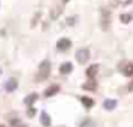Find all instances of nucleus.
Returning <instances> with one entry per match:
<instances>
[{
    "label": "nucleus",
    "mask_w": 133,
    "mask_h": 127,
    "mask_svg": "<svg viewBox=\"0 0 133 127\" xmlns=\"http://www.w3.org/2000/svg\"><path fill=\"white\" fill-rule=\"evenodd\" d=\"M75 60L80 63V65H83V63H86L88 60H89V50L88 49H78L77 52H75Z\"/></svg>",
    "instance_id": "nucleus-1"
},
{
    "label": "nucleus",
    "mask_w": 133,
    "mask_h": 127,
    "mask_svg": "<svg viewBox=\"0 0 133 127\" xmlns=\"http://www.w3.org/2000/svg\"><path fill=\"white\" fill-rule=\"evenodd\" d=\"M49 74H50V61L49 60H44L41 65H39V77L47 79Z\"/></svg>",
    "instance_id": "nucleus-2"
},
{
    "label": "nucleus",
    "mask_w": 133,
    "mask_h": 127,
    "mask_svg": "<svg viewBox=\"0 0 133 127\" xmlns=\"http://www.w3.org/2000/svg\"><path fill=\"white\" fill-rule=\"evenodd\" d=\"M3 88H5L6 93H13V91H16V88H17V80H16V79H8V80L3 83Z\"/></svg>",
    "instance_id": "nucleus-3"
},
{
    "label": "nucleus",
    "mask_w": 133,
    "mask_h": 127,
    "mask_svg": "<svg viewBox=\"0 0 133 127\" xmlns=\"http://www.w3.org/2000/svg\"><path fill=\"white\" fill-rule=\"evenodd\" d=\"M71 44H72V42H71V39H68V38H61V39L56 42V49L64 52V50H68V49L71 47Z\"/></svg>",
    "instance_id": "nucleus-4"
},
{
    "label": "nucleus",
    "mask_w": 133,
    "mask_h": 127,
    "mask_svg": "<svg viewBox=\"0 0 133 127\" xmlns=\"http://www.w3.org/2000/svg\"><path fill=\"white\" fill-rule=\"evenodd\" d=\"M72 69H74V66H72V63H63V65L59 66V72L61 74H69V72H72Z\"/></svg>",
    "instance_id": "nucleus-5"
},
{
    "label": "nucleus",
    "mask_w": 133,
    "mask_h": 127,
    "mask_svg": "<svg viewBox=\"0 0 133 127\" xmlns=\"http://www.w3.org/2000/svg\"><path fill=\"white\" fill-rule=\"evenodd\" d=\"M58 91H59V86H58V85H52V86H49V88L44 91V96H45V97H52V96L56 94Z\"/></svg>",
    "instance_id": "nucleus-6"
},
{
    "label": "nucleus",
    "mask_w": 133,
    "mask_h": 127,
    "mask_svg": "<svg viewBox=\"0 0 133 127\" xmlns=\"http://www.w3.org/2000/svg\"><path fill=\"white\" fill-rule=\"evenodd\" d=\"M116 105H117V100H114V99H107L103 102V108L105 110H114Z\"/></svg>",
    "instance_id": "nucleus-7"
},
{
    "label": "nucleus",
    "mask_w": 133,
    "mask_h": 127,
    "mask_svg": "<svg viewBox=\"0 0 133 127\" xmlns=\"http://www.w3.org/2000/svg\"><path fill=\"white\" fill-rule=\"evenodd\" d=\"M41 124H42L44 127H49V125H50V116H49L47 111H42V113H41Z\"/></svg>",
    "instance_id": "nucleus-8"
},
{
    "label": "nucleus",
    "mask_w": 133,
    "mask_h": 127,
    "mask_svg": "<svg viewBox=\"0 0 133 127\" xmlns=\"http://www.w3.org/2000/svg\"><path fill=\"white\" fill-rule=\"evenodd\" d=\"M124 75H127V77H131L133 75V63H127V65L124 66Z\"/></svg>",
    "instance_id": "nucleus-9"
},
{
    "label": "nucleus",
    "mask_w": 133,
    "mask_h": 127,
    "mask_svg": "<svg viewBox=\"0 0 133 127\" xmlns=\"http://www.w3.org/2000/svg\"><path fill=\"white\" fill-rule=\"evenodd\" d=\"M97 71H99V66H97V65H92V66H89V68H88V71H86V75H88L89 79H92V77L97 74Z\"/></svg>",
    "instance_id": "nucleus-10"
},
{
    "label": "nucleus",
    "mask_w": 133,
    "mask_h": 127,
    "mask_svg": "<svg viewBox=\"0 0 133 127\" xmlns=\"http://www.w3.org/2000/svg\"><path fill=\"white\" fill-rule=\"evenodd\" d=\"M80 100H82V104L86 107V108H91L92 105H94V100L91 99V97H86V96H82L80 97Z\"/></svg>",
    "instance_id": "nucleus-11"
},
{
    "label": "nucleus",
    "mask_w": 133,
    "mask_h": 127,
    "mask_svg": "<svg viewBox=\"0 0 133 127\" xmlns=\"http://www.w3.org/2000/svg\"><path fill=\"white\" fill-rule=\"evenodd\" d=\"M36 99H38V94H36V93H31V94H28V96L25 97V104L30 105V104H33Z\"/></svg>",
    "instance_id": "nucleus-12"
},
{
    "label": "nucleus",
    "mask_w": 133,
    "mask_h": 127,
    "mask_svg": "<svg viewBox=\"0 0 133 127\" xmlns=\"http://www.w3.org/2000/svg\"><path fill=\"white\" fill-rule=\"evenodd\" d=\"M83 88L85 90H96V82H88L83 85Z\"/></svg>",
    "instance_id": "nucleus-13"
},
{
    "label": "nucleus",
    "mask_w": 133,
    "mask_h": 127,
    "mask_svg": "<svg viewBox=\"0 0 133 127\" xmlns=\"http://www.w3.org/2000/svg\"><path fill=\"white\" fill-rule=\"evenodd\" d=\"M121 21H122L124 24H128V22L131 21V16H130V14H122V16H121Z\"/></svg>",
    "instance_id": "nucleus-14"
},
{
    "label": "nucleus",
    "mask_w": 133,
    "mask_h": 127,
    "mask_svg": "<svg viewBox=\"0 0 133 127\" xmlns=\"http://www.w3.org/2000/svg\"><path fill=\"white\" fill-rule=\"evenodd\" d=\"M35 115H36V110H35L33 107H30V108H28V111H27V116H28V118H33Z\"/></svg>",
    "instance_id": "nucleus-15"
},
{
    "label": "nucleus",
    "mask_w": 133,
    "mask_h": 127,
    "mask_svg": "<svg viewBox=\"0 0 133 127\" xmlns=\"http://www.w3.org/2000/svg\"><path fill=\"white\" fill-rule=\"evenodd\" d=\"M74 21H75V17H71V19H68V24H71V25H72V24H74Z\"/></svg>",
    "instance_id": "nucleus-16"
},
{
    "label": "nucleus",
    "mask_w": 133,
    "mask_h": 127,
    "mask_svg": "<svg viewBox=\"0 0 133 127\" xmlns=\"http://www.w3.org/2000/svg\"><path fill=\"white\" fill-rule=\"evenodd\" d=\"M128 91H130V93L133 91V82H130V85H128Z\"/></svg>",
    "instance_id": "nucleus-17"
},
{
    "label": "nucleus",
    "mask_w": 133,
    "mask_h": 127,
    "mask_svg": "<svg viewBox=\"0 0 133 127\" xmlns=\"http://www.w3.org/2000/svg\"><path fill=\"white\" fill-rule=\"evenodd\" d=\"M17 127H25V125H24V124H21V125H17Z\"/></svg>",
    "instance_id": "nucleus-18"
},
{
    "label": "nucleus",
    "mask_w": 133,
    "mask_h": 127,
    "mask_svg": "<svg viewBox=\"0 0 133 127\" xmlns=\"http://www.w3.org/2000/svg\"><path fill=\"white\" fill-rule=\"evenodd\" d=\"M63 2H69V0H63Z\"/></svg>",
    "instance_id": "nucleus-19"
},
{
    "label": "nucleus",
    "mask_w": 133,
    "mask_h": 127,
    "mask_svg": "<svg viewBox=\"0 0 133 127\" xmlns=\"http://www.w3.org/2000/svg\"><path fill=\"white\" fill-rule=\"evenodd\" d=\"M0 75H2V69H0Z\"/></svg>",
    "instance_id": "nucleus-20"
},
{
    "label": "nucleus",
    "mask_w": 133,
    "mask_h": 127,
    "mask_svg": "<svg viewBox=\"0 0 133 127\" xmlns=\"http://www.w3.org/2000/svg\"><path fill=\"white\" fill-rule=\"evenodd\" d=\"M0 127H5V125H0Z\"/></svg>",
    "instance_id": "nucleus-21"
}]
</instances>
